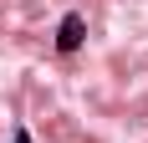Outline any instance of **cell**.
Segmentation results:
<instances>
[{
	"label": "cell",
	"mask_w": 148,
	"mask_h": 143,
	"mask_svg": "<svg viewBox=\"0 0 148 143\" xmlns=\"http://www.w3.org/2000/svg\"><path fill=\"white\" fill-rule=\"evenodd\" d=\"M82 36H87V21H82V15H61V26H56V51H77Z\"/></svg>",
	"instance_id": "1"
},
{
	"label": "cell",
	"mask_w": 148,
	"mask_h": 143,
	"mask_svg": "<svg viewBox=\"0 0 148 143\" xmlns=\"http://www.w3.org/2000/svg\"><path fill=\"white\" fill-rule=\"evenodd\" d=\"M10 143H31V133H26V128H15V138H10Z\"/></svg>",
	"instance_id": "2"
}]
</instances>
